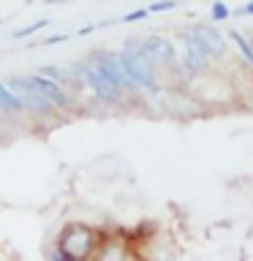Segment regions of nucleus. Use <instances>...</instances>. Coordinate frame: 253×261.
I'll list each match as a JSON object with an SVG mask.
<instances>
[{"label":"nucleus","instance_id":"obj_1","mask_svg":"<svg viewBox=\"0 0 253 261\" xmlns=\"http://www.w3.org/2000/svg\"><path fill=\"white\" fill-rule=\"evenodd\" d=\"M95 245H98L95 228H90L87 223H68L57 234V242L49 256L55 261H79V258L93 256Z\"/></svg>","mask_w":253,"mask_h":261},{"label":"nucleus","instance_id":"obj_2","mask_svg":"<svg viewBox=\"0 0 253 261\" xmlns=\"http://www.w3.org/2000/svg\"><path fill=\"white\" fill-rule=\"evenodd\" d=\"M68 73H71V85H85L98 101H104V103H120L122 101V93H125V90H120L106 73L98 71L95 65L90 63V57L73 63L68 68Z\"/></svg>","mask_w":253,"mask_h":261},{"label":"nucleus","instance_id":"obj_3","mask_svg":"<svg viewBox=\"0 0 253 261\" xmlns=\"http://www.w3.org/2000/svg\"><path fill=\"white\" fill-rule=\"evenodd\" d=\"M120 60L125 65V71H128V76H131L136 90H150V93L158 90V82H155V63H153V57L147 55L142 41L131 38L128 44L120 49Z\"/></svg>","mask_w":253,"mask_h":261},{"label":"nucleus","instance_id":"obj_4","mask_svg":"<svg viewBox=\"0 0 253 261\" xmlns=\"http://www.w3.org/2000/svg\"><path fill=\"white\" fill-rule=\"evenodd\" d=\"M8 87H11L14 93H16V98H19V103H22L24 114H33V117L44 120V117H52V114L57 112L55 106L49 103L36 87L30 85L28 76H11V79H8Z\"/></svg>","mask_w":253,"mask_h":261},{"label":"nucleus","instance_id":"obj_5","mask_svg":"<svg viewBox=\"0 0 253 261\" xmlns=\"http://www.w3.org/2000/svg\"><path fill=\"white\" fill-rule=\"evenodd\" d=\"M90 63H93L101 73H106L120 90H125V93L128 90H136L131 76H128V71H125V65H122V60H120V52H106V49H101V52L90 55Z\"/></svg>","mask_w":253,"mask_h":261},{"label":"nucleus","instance_id":"obj_6","mask_svg":"<svg viewBox=\"0 0 253 261\" xmlns=\"http://www.w3.org/2000/svg\"><path fill=\"white\" fill-rule=\"evenodd\" d=\"M28 82L55 106V109H68L71 106V95H68V90H65V85H60V82L49 79V76H44V73H30Z\"/></svg>","mask_w":253,"mask_h":261},{"label":"nucleus","instance_id":"obj_7","mask_svg":"<svg viewBox=\"0 0 253 261\" xmlns=\"http://www.w3.org/2000/svg\"><path fill=\"white\" fill-rule=\"evenodd\" d=\"M180 63H183V68L188 73H199V71L207 68V63H210L207 49H204L199 41L191 36V33H185V36H183V57H180Z\"/></svg>","mask_w":253,"mask_h":261},{"label":"nucleus","instance_id":"obj_8","mask_svg":"<svg viewBox=\"0 0 253 261\" xmlns=\"http://www.w3.org/2000/svg\"><path fill=\"white\" fill-rule=\"evenodd\" d=\"M147 55L153 57L155 65H163V68H169V65L177 63V52H174V44H171L169 38H161V36H150L142 41Z\"/></svg>","mask_w":253,"mask_h":261},{"label":"nucleus","instance_id":"obj_9","mask_svg":"<svg viewBox=\"0 0 253 261\" xmlns=\"http://www.w3.org/2000/svg\"><path fill=\"white\" fill-rule=\"evenodd\" d=\"M188 33H191V36L199 41L204 49H207L210 57H218V55L226 52V41H223V36H220L215 28H212V24H196V28H191Z\"/></svg>","mask_w":253,"mask_h":261},{"label":"nucleus","instance_id":"obj_10","mask_svg":"<svg viewBox=\"0 0 253 261\" xmlns=\"http://www.w3.org/2000/svg\"><path fill=\"white\" fill-rule=\"evenodd\" d=\"M0 114L3 117H16V114H24L19 98L11 87H8V82H0Z\"/></svg>","mask_w":253,"mask_h":261},{"label":"nucleus","instance_id":"obj_11","mask_svg":"<svg viewBox=\"0 0 253 261\" xmlns=\"http://www.w3.org/2000/svg\"><path fill=\"white\" fill-rule=\"evenodd\" d=\"M38 73H44V76L49 79H55V82H60V85H71V73L68 68H57V65H44Z\"/></svg>","mask_w":253,"mask_h":261},{"label":"nucleus","instance_id":"obj_12","mask_svg":"<svg viewBox=\"0 0 253 261\" xmlns=\"http://www.w3.org/2000/svg\"><path fill=\"white\" fill-rule=\"evenodd\" d=\"M232 38L237 41V46L245 52V57H248V63H253V38H245L240 30H232Z\"/></svg>","mask_w":253,"mask_h":261},{"label":"nucleus","instance_id":"obj_13","mask_svg":"<svg viewBox=\"0 0 253 261\" xmlns=\"http://www.w3.org/2000/svg\"><path fill=\"white\" fill-rule=\"evenodd\" d=\"M46 24H49V19H38V22L28 24V28H19V30H14V38H28V36H33V33L44 30Z\"/></svg>","mask_w":253,"mask_h":261},{"label":"nucleus","instance_id":"obj_14","mask_svg":"<svg viewBox=\"0 0 253 261\" xmlns=\"http://www.w3.org/2000/svg\"><path fill=\"white\" fill-rule=\"evenodd\" d=\"M210 16H212V19H226V16H229V8H226V3H220V0H215V3H212V11H210Z\"/></svg>","mask_w":253,"mask_h":261},{"label":"nucleus","instance_id":"obj_15","mask_svg":"<svg viewBox=\"0 0 253 261\" xmlns=\"http://www.w3.org/2000/svg\"><path fill=\"white\" fill-rule=\"evenodd\" d=\"M177 6V0H158V3L150 6V14H158V11H171Z\"/></svg>","mask_w":253,"mask_h":261},{"label":"nucleus","instance_id":"obj_16","mask_svg":"<svg viewBox=\"0 0 253 261\" xmlns=\"http://www.w3.org/2000/svg\"><path fill=\"white\" fill-rule=\"evenodd\" d=\"M150 14V8H136V11H131L122 16V22H136V19H144V16Z\"/></svg>","mask_w":253,"mask_h":261},{"label":"nucleus","instance_id":"obj_17","mask_svg":"<svg viewBox=\"0 0 253 261\" xmlns=\"http://www.w3.org/2000/svg\"><path fill=\"white\" fill-rule=\"evenodd\" d=\"M60 41H68V36H49V38L41 41V44H44V46H55V44H60Z\"/></svg>","mask_w":253,"mask_h":261},{"label":"nucleus","instance_id":"obj_18","mask_svg":"<svg viewBox=\"0 0 253 261\" xmlns=\"http://www.w3.org/2000/svg\"><path fill=\"white\" fill-rule=\"evenodd\" d=\"M242 11H245V14H253V0H250L248 6H242Z\"/></svg>","mask_w":253,"mask_h":261},{"label":"nucleus","instance_id":"obj_19","mask_svg":"<svg viewBox=\"0 0 253 261\" xmlns=\"http://www.w3.org/2000/svg\"><path fill=\"white\" fill-rule=\"evenodd\" d=\"M46 3H63V0H46Z\"/></svg>","mask_w":253,"mask_h":261}]
</instances>
